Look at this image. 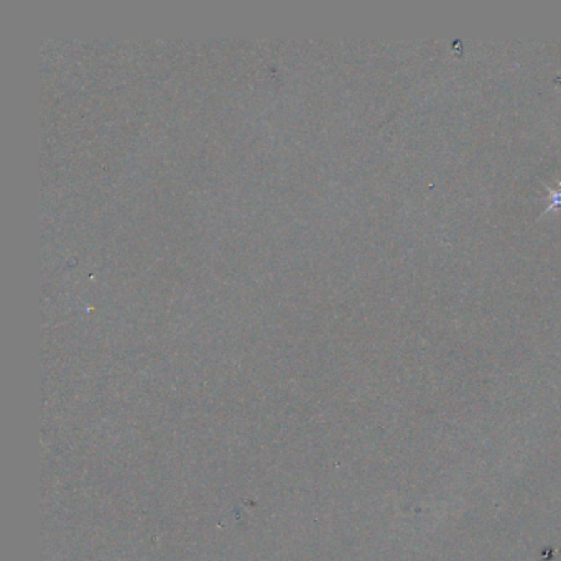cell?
I'll list each match as a JSON object with an SVG mask.
<instances>
[{"mask_svg": "<svg viewBox=\"0 0 561 561\" xmlns=\"http://www.w3.org/2000/svg\"><path fill=\"white\" fill-rule=\"evenodd\" d=\"M545 188H547V191L550 194V204L547 206V209H545V213H550L555 208H561V190L560 188L558 190H553V188H550L547 185H545Z\"/></svg>", "mask_w": 561, "mask_h": 561, "instance_id": "obj_1", "label": "cell"}]
</instances>
